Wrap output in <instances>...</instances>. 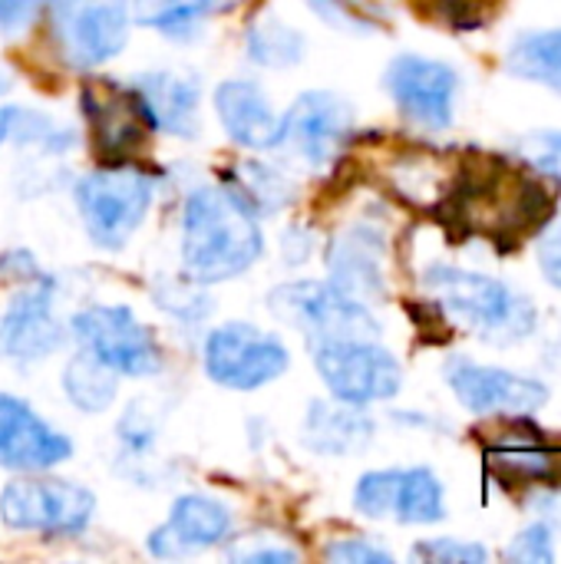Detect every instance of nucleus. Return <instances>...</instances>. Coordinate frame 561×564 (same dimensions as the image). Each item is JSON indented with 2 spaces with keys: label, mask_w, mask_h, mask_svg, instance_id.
<instances>
[{
  "label": "nucleus",
  "mask_w": 561,
  "mask_h": 564,
  "mask_svg": "<svg viewBox=\"0 0 561 564\" xmlns=\"http://www.w3.org/2000/svg\"><path fill=\"white\" fill-rule=\"evenodd\" d=\"M265 251L255 208L231 188H195L182 208V268L215 284L245 274Z\"/></svg>",
  "instance_id": "nucleus-1"
},
{
  "label": "nucleus",
  "mask_w": 561,
  "mask_h": 564,
  "mask_svg": "<svg viewBox=\"0 0 561 564\" xmlns=\"http://www.w3.org/2000/svg\"><path fill=\"white\" fill-rule=\"evenodd\" d=\"M423 284L450 317H456L483 340L509 347L529 340L539 327L536 304L493 274L466 271L456 264H430L423 271Z\"/></svg>",
  "instance_id": "nucleus-2"
},
{
  "label": "nucleus",
  "mask_w": 561,
  "mask_h": 564,
  "mask_svg": "<svg viewBox=\"0 0 561 564\" xmlns=\"http://www.w3.org/2000/svg\"><path fill=\"white\" fill-rule=\"evenodd\" d=\"M152 178L136 165H106L83 175L73 188L76 212L83 218L86 235L106 248L119 251L145 221L152 205Z\"/></svg>",
  "instance_id": "nucleus-3"
},
{
  "label": "nucleus",
  "mask_w": 561,
  "mask_h": 564,
  "mask_svg": "<svg viewBox=\"0 0 561 564\" xmlns=\"http://www.w3.org/2000/svg\"><path fill=\"white\" fill-rule=\"evenodd\" d=\"M314 370L337 403L370 406L393 400L403 390L400 360L374 337H334L311 344Z\"/></svg>",
  "instance_id": "nucleus-4"
},
{
  "label": "nucleus",
  "mask_w": 561,
  "mask_h": 564,
  "mask_svg": "<svg viewBox=\"0 0 561 564\" xmlns=\"http://www.w3.org/2000/svg\"><path fill=\"white\" fill-rule=\"evenodd\" d=\"M268 311L298 327L311 344L334 337H377L380 324L374 311L334 288L331 281H288L268 294Z\"/></svg>",
  "instance_id": "nucleus-5"
},
{
  "label": "nucleus",
  "mask_w": 561,
  "mask_h": 564,
  "mask_svg": "<svg viewBox=\"0 0 561 564\" xmlns=\"http://www.w3.org/2000/svg\"><path fill=\"white\" fill-rule=\"evenodd\" d=\"M69 330L86 354L103 360L119 377H152L162 370L155 337L122 304H89L73 314Z\"/></svg>",
  "instance_id": "nucleus-6"
},
{
  "label": "nucleus",
  "mask_w": 561,
  "mask_h": 564,
  "mask_svg": "<svg viewBox=\"0 0 561 564\" xmlns=\"http://www.w3.org/2000/svg\"><path fill=\"white\" fill-rule=\"evenodd\" d=\"M202 364L212 383L251 393L288 370V347L255 324H225L205 337Z\"/></svg>",
  "instance_id": "nucleus-7"
},
{
  "label": "nucleus",
  "mask_w": 561,
  "mask_h": 564,
  "mask_svg": "<svg viewBox=\"0 0 561 564\" xmlns=\"http://www.w3.org/2000/svg\"><path fill=\"white\" fill-rule=\"evenodd\" d=\"M93 492L63 479H17L0 496V519L17 532L76 535L93 522Z\"/></svg>",
  "instance_id": "nucleus-8"
},
{
  "label": "nucleus",
  "mask_w": 561,
  "mask_h": 564,
  "mask_svg": "<svg viewBox=\"0 0 561 564\" xmlns=\"http://www.w3.org/2000/svg\"><path fill=\"white\" fill-rule=\"evenodd\" d=\"M129 0H56L53 40L73 69H93L126 46Z\"/></svg>",
  "instance_id": "nucleus-9"
},
{
  "label": "nucleus",
  "mask_w": 561,
  "mask_h": 564,
  "mask_svg": "<svg viewBox=\"0 0 561 564\" xmlns=\"http://www.w3.org/2000/svg\"><path fill=\"white\" fill-rule=\"evenodd\" d=\"M387 93L420 129L443 132L456 119V99H460V73L443 63L420 53H403L387 66Z\"/></svg>",
  "instance_id": "nucleus-10"
},
{
  "label": "nucleus",
  "mask_w": 561,
  "mask_h": 564,
  "mask_svg": "<svg viewBox=\"0 0 561 564\" xmlns=\"http://www.w3.org/2000/svg\"><path fill=\"white\" fill-rule=\"evenodd\" d=\"M446 383L456 393V400L479 416H496V413L529 416L539 413L552 397L549 383L536 377L493 364H476L470 357H453L446 364Z\"/></svg>",
  "instance_id": "nucleus-11"
},
{
  "label": "nucleus",
  "mask_w": 561,
  "mask_h": 564,
  "mask_svg": "<svg viewBox=\"0 0 561 564\" xmlns=\"http://www.w3.org/2000/svg\"><path fill=\"white\" fill-rule=\"evenodd\" d=\"M354 109L344 96L327 89L301 93L288 116H281V145H288L311 169L331 165L350 142Z\"/></svg>",
  "instance_id": "nucleus-12"
},
{
  "label": "nucleus",
  "mask_w": 561,
  "mask_h": 564,
  "mask_svg": "<svg viewBox=\"0 0 561 564\" xmlns=\"http://www.w3.org/2000/svg\"><path fill=\"white\" fill-rule=\"evenodd\" d=\"M56 284L50 278L26 281L0 314V350L13 364H40L63 344V327L53 314Z\"/></svg>",
  "instance_id": "nucleus-13"
},
{
  "label": "nucleus",
  "mask_w": 561,
  "mask_h": 564,
  "mask_svg": "<svg viewBox=\"0 0 561 564\" xmlns=\"http://www.w3.org/2000/svg\"><path fill=\"white\" fill-rule=\"evenodd\" d=\"M79 106L103 155L122 159L145 142L149 116L132 89L109 79H89L79 93Z\"/></svg>",
  "instance_id": "nucleus-14"
},
{
  "label": "nucleus",
  "mask_w": 561,
  "mask_h": 564,
  "mask_svg": "<svg viewBox=\"0 0 561 564\" xmlns=\"http://www.w3.org/2000/svg\"><path fill=\"white\" fill-rule=\"evenodd\" d=\"M69 440L43 423L23 400L0 393V466L20 473H43L66 463Z\"/></svg>",
  "instance_id": "nucleus-15"
},
{
  "label": "nucleus",
  "mask_w": 561,
  "mask_h": 564,
  "mask_svg": "<svg viewBox=\"0 0 561 564\" xmlns=\"http://www.w3.org/2000/svg\"><path fill=\"white\" fill-rule=\"evenodd\" d=\"M384 258H387V238L374 225H350L344 228L331 248H327V271L331 284L341 288L344 294L370 304L387 294V274H384Z\"/></svg>",
  "instance_id": "nucleus-16"
},
{
  "label": "nucleus",
  "mask_w": 561,
  "mask_h": 564,
  "mask_svg": "<svg viewBox=\"0 0 561 564\" xmlns=\"http://www.w3.org/2000/svg\"><path fill=\"white\" fill-rule=\"evenodd\" d=\"M231 532V512L208 496L175 499L169 522L149 535V552L165 562L192 558L205 549H215Z\"/></svg>",
  "instance_id": "nucleus-17"
},
{
  "label": "nucleus",
  "mask_w": 561,
  "mask_h": 564,
  "mask_svg": "<svg viewBox=\"0 0 561 564\" xmlns=\"http://www.w3.org/2000/svg\"><path fill=\"white\" fill-rule=\"evenodd\" d=\"M215 112L222 129L231 135V142L255 152H268L281 145V116L255 83L225 79L215 89Z\"/></svg>",
  "instance_id": "nucleus-18"
},
{
  "label": "nucleus",
  "mask_w": 561,
  "mask_h": 564,
  "mask_svg": "<svg viewBox=\"0 0 561 564\" xmlns=\"http://www.w3.org/2000/svg\"><path fill=\"white\" fill-rule=\"evenodd\" d=\"M132 93L139 96L149 126L169 135H195L198 132V79L179 69H152L136 76Z\"/></svg>",
  "instance_id": "nucleus-19"
},
{
  "label": "nucleus",
  "mask_w": 561,
  "mask_h": 564,
  "mask_svg": "<svg viewBox=\"0 0 561 564\" xmlns=\"http://www.w3.org/2000/svg\"><path fill=\"white\" fill-rule=\"evenodd\" d=\"M486 456H489V466L496 469V476L506 482H516V486H529V482L549 486L559 479V456L536 433L509 430L486 449Z\"/></svg>",
  "instance_id": "nucleus-20"
},
{
  "label": "nucleus",
  "mask_w": 561,
  "mask_h": 564,
  "mask_svg": "<svg viewBox=\"0 0 561 564\" xmlns=\"http://www.w3.org/2000/svg\"><path fill=\"white\" fill-rule=\"evenodd\" d=\"M304 440L314 453L350 456V453H360L374 440V423L360 413V406H350V403H341V406L311 403Z\"/></svg>",
  "instance_id": "nucleus-21"
},
{
  "label": "nucleus",
  "mask_w": 561,
  "mask_h": 564,
  "mask_svg": "<svg viewBox=\"0 0 561 564\" xmlns=\"http://www.w3.org/2000/svg\"><path fill=\"white\" fill-rule=\"evenodd\" d=\"M506 69L516 79L561 93V30H526L506 50Z\"/></svg>",
  "instance_id": "nucleus-22"
},
{
  "label": "nucleus",
  "mask_w": 561,
  "mask_h": 564,
  "mask_svg": "<svg viewBox=\"0 0 561 564\" xmlns=\"http://www.w3.org/2000/svg\"><path fill=\"white\" fill-rule=\"evenodd\" d=\"M393 519L400 525H436L446 519V489L433 469L427 466L400 469Z\"/></svg>",
  "instance_id": "nucleus-23"
},
{
  "label": "nucleus",
  "mask_w": 561,
  "mask_h": 564,
  "mask_svg": "<svg viewBox=\"0 0 561 564\" xmlns=\"http://www.w3.org/2000/svg\"><path fill=\"white\" fill-rule=\"evenodd\" d=\"M212 10L215 0H132L129 17L169 40H188L192 33H198Z\"/></svg>",
  "instance_id": "nucleus-24"
},
{
  "label": "nucleus",
  "mask_w": 561,
  "mask_h": 564,
  "mask_svg": "<svg viewBox=\"0 0 561 564\" xmlns=\"http://www.w3.org/2000/svg\"><path fill=\"white\" fill-rule=\"evenodd\" d=\"M248 56L258 63V66H268V69H288V66H298L301 56H304V36L288 26L281 17H258L251 26H248Z\"/></svg>",
  "instance_id": "nucleus-25"
},
{
  "label": "nucleus",
  "mask_w": 561,
  "mask_h": 564,
  "mask_svg": "<svg viewBox=\"0 0 561 564\" xmlns=\"http://www.w3.org/2000/svg\"><path fill=\"white\" fill-rule=\"evenodd\" d=\"M63 390L66 397L86 410V413H103L116 400V370H109L103 360L93 354H76L66 370H63Z\"/></svg>",
  "instance_id": "nucleus-26"
},
{
  "label": "nucleus",
  "mask_w": 561,
  "mask_h": 564,
  "mask_svg": "<svg viewBox=\"0 0 561 564\" xmlns=\"http://www.w3.org/2000/svg\"><path fill=\"white\" fill-rule=\"evenodd\" d=\"M238 192L255 212H278L281 205H288L291 198V185L281 172H274V165H258V162H248L238 169Z\"/></svg>",
  "instance_id": "nucleus-27"
},
{
  "label": "nucleus",
  "mask_w": 561,
  "mask_h": 564,
  "mask_svg": "<svg viewBox=\"0 0 561 564\" xmlns=\"http://www.w3.org/2000/svg\"><path fill=\"white\" fill-rule=\"evenodd\" d=\"M397 489H400V469H374L360 476L354 489V509L367 519H387L393 516Z\"/></svg>",
  "instance_id": "nucleus-28"
},
{
  "label": "nucleus",
  "mask_w": 561,
  "mask_h": 564,
  "mask_svg": "<svg viewBox=\"0 0 561 564\" xmlns=\"http://www.w3.org/2000/svg\"><path fill=\"white\" fill-rule=\"evenodd\" d=\"M516 155L539 175L561 185V129H536L516 139Z\"/></svg>",
  "instance_id": "nucleus-29"
},
{
  "label": "nucleus",
  "mask_w": 561,
  "mask_h": 564,
  "mask_svg": "<svg viewBox=\"0 0 561 564\" xmlns=\"http://www.w3.org/2000/svg\"><path fill=\"white\" fill-rule=\"evenodd\" d=\"M311 7L317 10V17H324L341 30H357V33L377 30V13H380L377 0H311Z\"/></svg>",
  "instance_id": "nucleus-30"
},
{
  "label": "nucleus",
  "mask_w": 561,
  "mask_h": 564,
  "mask_svg": "<svg viewBox=\"0 0 561 564\" xmlns=\"http://www.w3.org/2000/svg\"><path fill=\"white\" fill-rule=\"evenodd\" d=\"M506 558L509 562H522V564H552L559 555H555V532L549 522H532L526 525L506 549Z\"/></svg>",
  "instance_id": "nucleus-31"
},
{
  "label": "nucleus",
  "mask_w": 561,
  "mask_h": 564,
  "mask_svg": "<svg viewBox=\"0 0 561 564\" xmlns=\"http://www.w3.org/2000/svg\"><path fill=\"white\" fill-rule=\"evenodd\" d=\"M155 304L182 321H198L208 314V297L198 294L188 281H165L162 288H155Z\"/></svg>",
  "instance_id": "nucleus-32"
},
{
  "label": "nucleus",
  "mask_w": 561,
  "mask_h": 564,
  "mask_svg": "<svg viewBox=\"0 0 561 564\" xmlns=\"http://www.w3.org/2000/svg\"><path fill=\"white\" fill-rule=\"evenodd\" d=\"M417 558L440 564H483L489 562V552L479 542L466 539H430L417 545Z\"/></svg>",
  "instance_id": "nucleus-33"
},
{
  "label": "nucleus",
  "mask_w": 561,
  "mask_h": 564,
  "mask_svg": "<svg viewBox=\"0 0 561 564\" xmlns=\"http://www.w3.org/2000/svg\"><path fill=\"white\" fill-rule=\"evenodd\" d=\"M327 562H337V564H390L393 562V555L387 552V549H380V545H374L370 539H337V542H331L327 545Z\"/></svg>",
  "instance_id": "nucleus-34"
},
{
  "label": "nucleus",
  "mask_w": 561,
  "mask_h": 564,
  "mask_svg": "<svg viewBox=\"0 0 561 564\" xmlns=\"http://www.w3.org/2000/svg\"><path fill=\"white\" fill-rule=\"evenodd\" d=\"M536 261L542 268V278L559 288L561 291V218L559 221H549L546 231L539 235V245H536Z\"/></svg>",
  "instance_id": "nucleus-35"
},
{
  "label": "nucleus",
  "mask_w": 561,
  "mask_h": 564,
  "mask_svg": "<svg viewBox=\"0 0 561 564\" xmlns=\"http://www.w3.org/2000/svg\"><path fill=\"white\" fill-rule=\"evenodd\" d=\"M43 7L46 0H0V33L7 36L23 33L40 17Z\"/></svg>",
  "instance_id": "nucleus-36"
},
{
  "label": "nucleus",
  "mask_w": 561,
  "mask_h": 564,
  "mask_svg": "<svg viewBox=\"0 0 561 564\" xmlns=\"http://www.w3.org/2000/svg\"><path fill=\"white\" fill-rule=\"evenodd\" d=\"M231 558L251 564H291L301 558V552L291 545H235Z\"/></svg>",
  "instance_id": "nucleus-37"
},
{
  "label": "nucleus",
  "mask_w": 561,
  "mask_h": 564,
  "mask_svg": "<svg viewBox=\"0 0 561 564\" xmlns=\"http://www.w3.org/2000/svg\"><path fill=\"white\" fill-rule=\"evenodd\" d=\"M440 10L456 23V26H476L473 20V0H440Z\"/></svg>",
  "instance_id": "nucleus-38"
},
{
  "label": "nucleus",
  "mask_w": 561,
  "mask_h": 564,
  "mask_svg": "<svg viewBox=\"0 0 561 564\" xmlns=\"http://www.w3.org/2000/svg\"><path fill=\"white\" fill-rule=\"evenodd\" d=\"M13 122H17V109H0V145L13 135Z\"/></svg>",
  "instance_id": "nucleus-39"
},
{
  "label": "nucleus",
  "mask_w": 561,
  "mask_h": 564,
  "mask_svg": "<svg viewBox=\"0 0 561 564\" xmlns=\"http://www.w3.org/2000/svg\"><path fill=\"white\" fill-rule=\"evenodd\" d=\"M10 83H13V79H10V73H7V69H0V96L10 89Z\"/></svg>",
  "instance_id": "nucleus-40"
}]
</instances>
